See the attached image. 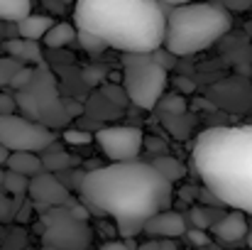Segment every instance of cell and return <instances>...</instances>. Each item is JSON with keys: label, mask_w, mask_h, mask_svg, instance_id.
Listing matches in <instances>:
<instances>
[{"label": "cell", "mask_w": 252, "mask_h": 250, "mask_svg": "<svg viewBox=\"0 0 252 250\" xmlns=\"http://www.w3.org/2000/svg\"><path fill=\"white\" fill-rule=\"evenodd\" d=\"M79 196L88 211L115 221L123 241H132L152 216L171 206V184L150 162H110L86 172Z\"/></svg>", "instance_id": "1"}, {"label": "cell", "mask_w": 252, "mask_h": 250, "mask_svg": "<svg viewBox=\"0 0 252 250\" xmlns=\"http://www.w3.org/2000/svg\"><path fill=\"white\" fill-rule=\"evenodd\" d=\"M167 12L155 0H81L74 5V27L125 54H155L164 47Z\"/></svg>", "instance_id": "2"}, {"label": "cell", "mask_w": 252, "mask_h": 250, "mask_svg": "<svg viewBox=\"0 0 252 250\" xmlns=\"http://www.w3.org/2000/svg\"><path fill=\"white\" fill-rule=\"evenodd\" d=\"M193 167L218 204L252 216V125L203 130L193 145Z\"/></svg>", "instance_id": "3"}, {"label": "cell", "mask_w": 252, "mask_h": 250, "mask_svg": "<svg viewBox=\"0 0 252 250\" xmlns=\"http://www.w3.org/2000/svg\"><path fill=\"white\" fill-rule=\"evenodd\" d=\"M233 27V15L223 2L171 5L167 12L164 49L171 57H189L216 44Z\"/></svg>", "instance_id": "4"}, {"label": "cell", "mask_w": 252, "mask_h": 250, "mask_svg": "<svg viewBox=\"0 0 252 250\" xmlns=\"http://www.w3.org/2000/svg\"><path fill=\"white\" fill-rule=\"evenodd\" d=\"M15 103L22 110V118L44 125V128H62L71 118L66 113V101L62 98L54 74L47 64L37 67L32 74V81L27 83L22 91L15 93Z\"/></svg>", "instance_id": "5"}, {"label": "cell", "mask_w": 252, "mask_h": 250, "mask_svg": "<svg viewBox=\"0 0 252 250\" xmlns=\"http://www.w3.org/2000/svg\"><path fill=\"white\" fill-rule=\"evenodd\" d=\"M169 81V71L157 64L152 54H125L123 57V86L127 98L142 108L152 110L162 96Z\"/></svg>", "instance_id": "6"}, {"label": "cell", "mask_w": 252, "mask_h": 250, "mask_svg": "<svg viewBox=\"0 0 252 250\" xmlns=\"http://www.w3.org/2000/svg\"><path fill=\"white\" fill-rule=\"evenodd\" d=\"M42 223H44V236L42 243L52 250H88L93 231L88 221L74 218L69 204L47 209L42 211Z\"/></svg>", "instance_id": "7"}, {"label": "cell", "mask_w": 252, "mask_h": 250, "mask_svg": "<svg viewBox=\"0 0 252 250\" xmlns=\"http://www.w3.org/2000/svg\"><path fill=\"white\" fill-rule=\"evenodd\" d=\"M54 145V130L37 125L22 115H0V147L10 152H30L42 155L52 150Z\"/></svg>", "instance_id": "8"}, {"label": "cell", "mask_w": 252, "mask_h": 250, "mask_svg": "<svg viewBox=\"0 0 252 250\" xmlns=\"http://www.w3.org/2000/svg\"><path fill=\"white\" fill-rule=\"evenodd\" d=\"M95 145L100 147V152L105 157L113 160V165H123V162H137L140 152L145 147V135L140 128H127V125H110V128H100L93 135Z\"/></svg>", "instance_id": "9"}, {"label": "cell", "mask_w": 252, "mask_h": 250, "mask_svg": "<svg viewBox=\"0 0 252 250\" xmlns=\"http://www.w3.org/2000/svg\"><path fill=\"white\" fill-rule=\"evenodd\" d=\"M30 199L39 206V209H57V206H66L74 201L71 191L54 177V174H37L30 179V189H27Z\"/></svg>", "instance_id": "10"}, {"label": "cell", "mask_w": 252, "mask_h": 250, "mask_svg": "<svg viewBox=\"0 0 252 250\" xmlns=\"http://www.w3.org/2000/svg\"><path fill=\"white\" fill-rule=\"evenodd\" d=\"M186 218L171 209L152 216L142 228V233H147L150 241H176L179 236H186Z\"/></svg>", "instance_id": "11"}, {"label": "cell", "mask_w": 252, "mask_h": 250, "mask_svg": "<svg viewBox=\"0 0 252 250\" xmlns=\"http://www.w3.org/2000/svg\"><path fill=\"white\" fill-rule=\"evenodd\" d=\"M211 233L220 241V243H238L248 236V221L243 214L238 211H230L225 214L223 218H218L213 226H211Z\"/></svg>", "instance_id": "12"}, {"label": "cell", "mask_w": 252, "mask_h": 250, "mask_svg": "<svg viewBox=\"0 0 252 250\" xmlns=\"http://www.w3.org/2000/svg\"><path fill=\"white\" fill-rule=\"evenodd\" d=\"M5 52L10 54V59L20 62L22 67H42L44 64V57H42V49L37 42H27V39H7L5 42Z\"/></svg>", "instance_id": "13"}, {"label": "cell", "mask_w": 252, "mask_h": 250, "mask_svg": "<svg viewBox=\"0 0 252 250\" xmlns=\"http://www.w3.org/2000/svg\"><path fill=\"white\" fill-rule=\"evenodd\" d=\"M54 27V20L49 15H37L32 12L30 17H25L22 22H17V35L20 39H27V42H39L44 39V35Z\"/></svg>", "instance_id": "14"}, {"label": "cell", "mask_w": 252, "mask_h": 250, "mask_svg": "<svg viewBox=\"0 0 252 250\" xmlns=\"http://www.w3.org/2000/svg\"><path fill=\"white\" fill-rule=\"evenodd\" d=\"M7 172H15V174H22L27 179L42 174V157L39 155H30V152H10L7 160H5Z\"/></svg>", "instance_id": "15"}, {"label": "cell", "mask_w": 252, "mask_h": 250, "mask_svg": "<svg viewBox=\"0 0 252 250\" xmlns=\"http://www.w3.org/2000/svg\"><path fill=\"white\" fill-rule=\"evenodd\" d=\"M76 27L71 22H54V27L44 35V44L49 49H62V47H69L74 39H76Z\"/></svg>", "instance_id": "16"}, {"label": "cell", "mask_w": 252, "mask_h": 250, "mask_svg": "<svg viewBox=\"0 0 252 250\" xmlns=\"http://www.w3.org/2000/svg\"><path fill=\"white\" fill-rule=\"evenodd\" d=\"M152 169L155 172H159L164 179H167L169 184H174V181H181L184 177H186V167L181 165L176 157H169V155H159V157H152Z\"/></svg>", "instance_id": "17"}, {"label": "cell", "mask_w": 252, "mask_h": 250, "mask_svg": "<svg viewBox=\"0 0 252 250\" xmlns=\"http://www.w3.org/2000/svg\"><path fill=\"white\" fill-rule=\"evenodd\" d=\"M79 157H71L69 152H44L42 155V169L47 174H59L66 169H76Z\"/></svg>", "instance_id": "18"}, {"label": "cell", "mask_w": 252, "mask_h": 250, "mask_svg": "<svg viewBox=\"0 0 252 250\" xmlns=\"http://www.w3.org/2000/svg\"><path fill=\"white\" fill-rule=\"evenodd\" d=\"M30 15H32V5L27 0H0V20L17 25Z\"/></svg>", "instance_id": "19"}, {"label": "cell", "mask_w": 252, "mask_h": 250, "mask_svg": "<svg viewBox=\"0 0 252 250\" xmlns=\"http://www.w3.org/2000/svg\"><path fill=\"white\" fill-rule=\"evenodd\" d=\"M0 186H2L7 194H12V196H22V194H27V189H30V179L22 177V174H15V172H7V169H5Z\"/></svg>", "instance_id": "20"}, {"label": "cell", "mask_w": 252, "mask_h": 250, "mask_svg": "<svg viewBox=\"0 0 252 250\" xmlns=\"http://www.w3.org/2000/svg\"><path fill=\"white\" fill-rule=\"evenodd\" d=\"M191 221H193V228L196 231H206L216 223V216H225V214H216V211H208V209H201V206H193L191 209Z\"/></svg>", "instance_id": "21"}, {"label": "cell", "mask_w": 252, "mask_h": 250, "mask_svg": "<svg viewBox=\"0 0 252 250\" xmlns=\"http://www.w3.org/2000/svg\"><path fill=\"white\" fill-rule=\"evenodd\" d=\"M164 113H171V118H176V115H184L186 113V98L181 96V93H171V96H162V101L157 103Z\"/></svg>", "instance_id": "22"}, {"label": "cell", "mask_w": 252, "mask_h": 250, "mask_svg": "<svg viewBox=\"0 0 252 250\" xmlns=\"http://www.w3.org/2000/svg\"><path fill=\"white\" fill-rule=\"evenodd\" d=\"M84 174H86L84 169H66V172H59V174H54V177H57L69 191H71V189L79 191V189H81V181H84Z\"/></svg>", "instance_id": "23"}, {"label": "cell", "mask_w": 252, "mask_h": 250, "mask_svg": "<svg viewBox=\"0 0 252 250\" xmlns=\"http://www.w3.org/2000/svg\"><path fill=\"white\" fill-rule=\"evenodd\" d=\"M76 42L84 47L88 54H103V52L108 49L98 37H93V35H88V32H79V35H76Z\"/></svg>", "instance_id": "24"}, {"label": "cell", "mask_w": 252, "mask_h": 250, "mask_svg": "<svg viewBox=\"0 0 252 250\" xmlns=\"http://www.w3.org/2000/svg\"><path fill=\"white\" fill-rule=\"evenodd\" d=\"M20 69H22L20 62H15V59H10V57H0V83H10L12 76H15Z\"/></svg>", "instance_id": "25"}, {"label": "cell", "mask_w": 252, "mask_h": 250, "mask_svg": "<svg viewBox=\"0 0 252 250\" xmlns=\"http://www.w3.org/2000/svg\"><path fill=\"white\" fill-rule=\"evenodd\" d=\"M32 74H34V67H22V69H20V71H17L15 76H12L10 86L15 88V93H17V91H22V88H25L27 83L32 81Z\"/></svg>", "instance_id": "26"}, {"label": "cell", "mask_w": 252, "mask_h": 250, "mask_svg": "<svg viewBox=\"0 0 252 250\" xmlns=\"http://www.w3.org/2000/svg\"><path fill=\"white\" fill-rule=\"evenodd\" d=\"M64 140L69 145H88V143H93V135L84 133V130H66L64 133Z\"/></svg>", "instance_id": "27"}, {"label": "cell", "mask_w": 252, "mask_h": 250, "mask_svg": "<svg viewBox=\"0 0 252 250\" xmlns=\"http://www.w3.org/2000/svg\"><path fill=\"white\" fill-rule=\"evenodd\" d=\"M15 110H17L15 96H10V93H0V115H15Z\"/></svg>", "instance_id": "28"}, {"label": "cell", "mask_w": 252, "mask_h": 250, "mask_svg": "<svg viewBox=\"0 0 252 250\" xmlns=\"http://www.w3.org/2000/svg\"><path fill=\"white\" fill-rule=\"evenodd\" d=\"M186 238L196 246V248L201 250V248H206L208 246V236H206V231H196V228H189L186 231Z\"/></svg>", "instance_id": "29"}, {"label": "cell", "mask_w": 252, "mask_h": 250, "mask_svg": "<svg viewBox=\"0 0 252 250\" xmlns=\"http://www.w3.org/2000/svg\"><path fill=\"white\" fill-rule=\"evenodd\" d=\"M10 216H17V204H12L7 196L0 194V218H10Z\"/></svg>", "instance_id": "30"}, {"label": "cell", "mask_w": 252, "mask_h": 250, "mask_svg": "<svg viewBox=\"0 0 252 250\" xmlns=\"http://www.w3.org/2000/svg\"><path fill=\"white\" fill-rule=\"evenodd\" d=\"M100 250H137V246L135 241H108L100 246Z\"/></svg>", "instance_id": "31"}, {"label": "cell", "mask_w": 252, "mask_h": 250, "mask_svg": "<svg viewBox=\"0 0 252 250\" xmlns=\"http://www.w3.org/2000/svg\"><path fill=\"white\" fill-rule=\"evenodd\" d=\"M223 7L228 10V12H233V10H252V2L250 0H228V2H223Z\"/></svg>", "instance_id": "32"}, {"label": "cell", "mask_w": 252, "mask_h": 250, "mask_svg": "<svg viewBox=\"0 0 252 250\" xmlns=\"http://www.w3.org/2000/svg\"><path fill=\"white\" fill-rule=\"evenodd\" d=\"M137 250H162V248H159V241H145L142 246H137Z\"/></svg>", "instance_id": "33"}, {"label": "cell", "mask_w": 252, "mask_h": 250, "mask_svg": "<svg viewBox=\"0 0 252 250\" xmlns=\"http://www.w3.org/2000/svg\"><path fill=\"white\" fill-rule=\"evenodd\" d=\"M176 86L184 88V91H193V83L186 81V76H176Z\"/></svg>", "instance_id": "34"}, {"label": "cell", "mask_w": 252, "mask_h": 250, "mask_svg": "<svg viewBox=\"0 0 252 250\" xmlns=\"http://www.w3.org/2000/svg\"><path fill=\"white\" fill-rule=\"evenodd\" d=\"M159 248L162 250H176V243H174V241H159Z\"/></svg>", "instance_id": "35"}, {"label": "cell", "mask_w": 252, "mask_h": 250, "mask_svg": "<svg viewBox=\"0 0 252 250\" xmlns=\"http://www.w3.org/2000/svg\"><path fill=\"white\" fill-rule=\"evenodd\" d=\"M5 160H7V152H5V150H2V147H0V167L5 165Z\"/></svg>", "instance_id": "36"}, {"label": "cell", "mask_w": 252, "mask_h": 250, "mask_svg": "<svg viewBox=\"0 0 252 250\" xmlns=\"http://www.w3.org/2000/svg\"><path fill=\"white\" fill-rule=\"evenodd\" d=\"M245 241H248V246H250V248H252V231H250V233H248V236H245Z\"/></svg>", "instance_id": "37"}, {"label": "cell", "mask_w": 252, "mask_h": 250, "mask_svg": "<svg viewBox=\"0 0 252 250\" xmlns=\"http://www.w3.org/2000/svg\"><path fill=\"white\" fill-rule=\"evenodd\" d=\"M2 174H5V172H2V167H0V184H2Z\"/></svg>", "instance_id": "38"}, {"label": "cell", "mask_w": 252, "mask_h": 250, "mask_svg": "<svg viewBox=\"0 0 252 250\" xmlns=\"http://www.w3.org/2000/svg\"><path fill=\"white\" fill-rule=\"evenodd\" d=\"M42 250H52V248H47V246H42Z\"/></svg>", "instance_id": "39"}]
</instances>
